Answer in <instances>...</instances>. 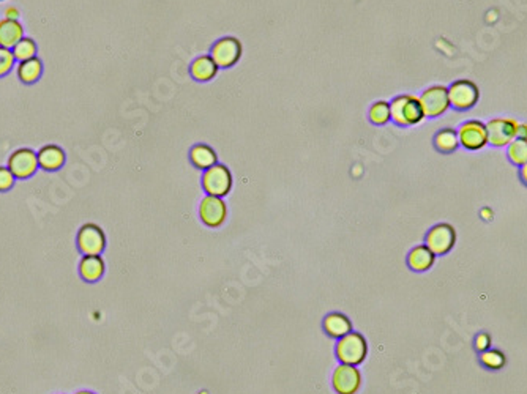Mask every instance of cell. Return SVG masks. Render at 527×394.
<instances>
[{
  "instance_id": "11",
  "label": "cell",
  "mask_w": 527,
  "mask_h": 394,
  "mask_svg": "<svg viewBox=\"0 0 527 394\" xmlns=\"http://www.w3.org/2000/svg\"><path fill=\"white\" fill-rule=\"evenodd\" d=\"M7 167L16 178L27 180L40 167L37 152L32 150V148H17V150L10 155Z\"/></svg>"
},
{
  "instance_id": "35",
  "label": "cell",
  "mask_w": 527,
  "mask_h": 394,
  "mask_svg": "<svg viewBox=\"0 0 527 394\" xmlns=\"http://www.w3.org/2000/svg\"><path fill=\"white\" fill-rule=\"evenodd\" d=\"M0 2H3V0H0Z\"/></svg>"
},
{
  "instance_id": "16",
  "label": "cell",
  "mask_w": 527,
  "mask_h": 394,
  "mask_svg": "<svg viewBox=\"0 0 527 394\" xmlns=\"http://www.w3.org/2000/svg\"><path fill=\"white\" fill-rule=\"evenodd\" d=\"M105 260L101 255H84L79 262V274L87 283H97L105 274Z\"/></svg>"
},
{
  "instance_id": "12",
  "label": "cell",
  "mask_w": 527,
  "mask_h": 394,
  "mask_svg": "<svg viewBox=\"0 0 527 394\" xmlns=\"http://www.w3.org/2000/svg\"><path fill=\"white\" fill-rule=\"evenodd\" d=\"M332 385L338 394H357L362 388V374L357 366L341 363L332 375Z\"/></svg>"
},
{
  "instance_id": "27",
  "label": "cell",
  "mask_w": 527,
  "mask_h": 394,
  "mask_svg": "<svg viewBox=\"0 0 527 394\" xmlns=\"http://www.w3.org/2000/svg\"><path fill=\"white\" fill-rule=\"evenodd\" d=\"M15 56L13 52H11V49H8V47H3L0 46V77L7 76L11 70H13L15 67Z\"/></svg>"
},
{
  "instance_id": "23",
  "label": "cell",
  "mask_w": 527,
  "mask_h": 394,
  "mask_svg": "<svg viewBox=\"0 0 527 394\" xmlns=\"http://www.w3.org/2000/svg\"><path fill=\"white\" fill-rule=\"evenodd\" d=\"M507 157L514 166L527 164V139L517 137L507 145Z\"/></svg>"
},
{
  "instance_id": "30",
  "label": "cell",
  "mask_w": 527,
  "mask_h": 394,
  "mask_svg": "<svg viewBox=\"0 0 527 394\" xmlns=\"http://www.w3.org/2000/svg\"><path fill=\"white\" fill-rule=\"evenodd\" d=\"M5 17L7 19H13V21H20V11L15 7H8L7 11H5Z\"/></svg>"
},
{
  "instance_id": "33",
  "label": "cell",
  "mask_w": 527,
  "mask_h": 394,
  "mask_svg": "<svg viewBox=\"0 0 527 394\" xmlns=\"http://www.w3.org/2000/svg\"><path fill=\"white\" fill-rule=\"evenodd\" d=\"M482 216L484 218V219H491V218H493V210H489V208H483V210H482Z\"/></svg>"
},
{
  "instance_id": "31",
  "label": "cell",
  "mask_w": 527,
  "mask_h": 394,
  "mask_svg": "<svg viewBox=\"0 0 527 394\" xmlns=\"http://www.w3.org/2000/svg\"><path fill=\"white\" fill-rule=\"evenodd\" d=\"M517 137H523V139H527V123H519Z\"/></svg>"
},
{
  "instance_id": "25",
  "label": "cell",
  "mask_w": 527,
  "mask_h": 394,
  "mask_svg": "<svg viewBox=\"0 0 527 394\" xmlns=\"http://www.w3.org/2000/svg\"><path fill=\"white\" fill-rule=\"evenodd\" d=\"M369 120L373 125H387L392 120V114H390V103L388 101H376V103L371 106L369 109Z\"/></svg>"
},
{
  "instance_id": "1",
  "label": "cell",
  "mask_w": 527,
  "mask_h": 394,
  "mask_svg": "<svg viewBox=\"0 0 527 394\" xmlns=\"http://www.w3.org/2000/svg\"><path fill=\"white\" fill-rule=\"evenodd\" d=\"M392 122L398 127H412L418 125L425 118V112L420 103V97L404 93L398 95L390 101Z\"/></svg>"
},
{
  "instance_id": "8",
  "label": "cell",
  "mask_w": 527,
  "mask_h": 394,
  "mask_svg": "<svg viewBox=\"0 0 527 394\" xmlns=\"http://www.w3.org/2000/svg\"><path fill=\"white\" fill-rule=\"evenodd\" d=\"M420 103L425 117L436 118L444 116L450 109V98H448V87L431 86L420 95Z\"/></svg>"
},
{
  "instance_id": "34",
  "label": "cell",
  "mask_w": 527,
  "mask_h": 394,
  "mask_svg": "<svg viewBox=\"0 0 527 394\" xmlns=\"http://www.w3.org/2000/svg\"><path fill=\"white\" fill-rule=\"evenodd\" d=\"M76 394H95V393H92V391H79V393H76Z\"/></svg>"
},
{
  "instance_id": "10",
  "label": "cell",
  "mask_w": 527,
  "mask_h": 394,
  "mask_svg": "<svg viewBox=\"0 0 527 394\" xmlns=\"http://www.w3.org/2000/svg\"><path fill=\"white\" fill-rule=\"evenodd\" d=\"M459 145L466 150L477 152L488 145V129L487 123L482 120H467L458 129Z\"/></svg>"
},
{
  "instance_id": "22",
  "label": "cell",
  "mask_w": 527,
  "mask_h": 394,
  "mask_svg": "<svg viewBox=\"0 0 527 394\" xmlns=\"http://www.w3.org/2000/svg\"><path fill=\"white\" fill-rule=\"evenodd\" d=\"M434 147L442 153H453L458 150L459 139L458 131L453 128H442L434 136Z\"/></svg>"
},
{
  "instance_id": "17",
  "label": "cell",
  "mask_w": 527,
  "mask_h": 394,
  "mask_svg": "<svg viewBox=\"0 0 527 394\" xmlns=\"http://www.w3.org/2000/svg\"><path fill=\"white\" fill-rule=\"evenodd\" d=\"M324 330L330 338L339 339L352 331V322L344 314L330 313L324 319Z\"/></svg>"
},
{
  "instance_id": "26",
  "label": "cell",
  "mask_w": 527,
  "mask_h": 394,
  "mask_svg": "<svg viewBox=\"0 0 527 394\" xmlns=\"http://www.w3.org/2000/svg\"><path fill=\"white\" fill-rule=\"evenodd\" d=\"M480 363L482 366L487 369L497 371V369H502L505 366L507 358L504 352H501L499 349H488L484 352H480Z\"/></svg>"
},
{
  "instance_id": "29",
  "label": "cell",
  "mask_w": 527,
  "mask_h": 394,
  "mask_svg": "<svg viewBox=\"0 0 527 394\" xmlns=\"http://www.w3.org/2000/svg\"><path fill=\"white\" fill-rule=\"evenodd\" d=\"M475 349L478 352H484L491 349V336L487 333V331H482L477 334L475 338Z\"/></svg>"
},
{
  "instance_id": "2",
  "label": "cell",
  "mask_w": 527,
  "mask_h": 394,
  "mask_svg": "<svg viewBox=\"0 0 527 394\" xmlns=\"http://www.w3.org/2000/svg\"><path fill=\"white\" fill-rule=\"evenodd\" d=\"M337 358L343 364L358 366L365 361L368 354V344L360 333L351 331L346 336L338 339L337 344Z\"/></svg>"
},
{
  "instance_id": "15",
  "label": "cell",
  "mask_w": 527,
  "mask_h": 394,
  "mask_svg": "<svg viewBox=\"0 0 527 394\" xmlns=\"http://www.w3.org/2000/svg\"><path fill=\"white\" fill-rule=\"evenodd\" d=\"M436 262V255L427 244H418L414 249L407 254V267L412 271H428L429 268H433Z\"/></svg>"
},
{
  "instance_id": "28",
  "label": "cell",
  "mask_w": 527,
  "mask_h": 394,
  "mask_svg": "<svg viewBox=\"0 0 527 394\" xmlns=\"http://www.w3.org/2000/svg\"><path fill=\"white\" fill-rule=\"evenodd\" d=\"M16 177L11 174V171L7 166H0V193H5V191H10L13 188Z\"/></svg>"
},
{
  "instance_id": "7",
  "label": "cell",
  "mask_w": 527,
  "mask_h": 394,
  "mask_svg": "<svg viewBox=\"0 0 527 394\" xmlns=\"http://www.w3.org/2000/svg\"><path fill=\"white\" fill-rule=\"evenodd\" d=\"M519 122L510 117L493 118L487 123L488 144L493 147H507L518 136Z\"/></svg>"
},
{
  "instance_id": "6",
  "label": "cell",
  "mask_w": 527,
  "mask_h": 394,
  "mask_svg": "<svg viewBox=\"0 0 527 394\" xmlns=\"http://www.w3.org/2000/svg\"><path fill=\"white\" fill-rule=\"evenodd\" d=\"M76 244L82 255H101L106 248V235L100 226L84 224L77 232Z\"/></svg>"
},
{
  "instance_id": "14",
  "label": "cell",
  "mask_w": 527,
  "mask_h": 394,
  "mask_svg": "<svg viewBox=\"0 0 527 394\" xmlns=\"http://www.w3.org/2000/svg\"><path fill=\"white\" fill-rule=\"evenodd\" d=\"M37 157L40 169H43L46 172H56L59 169H62L65 159H67L65 158L63 148L56 144H47L45 147H41Z\"/></svg>"
},
{
  "instance_id": "9",
  "label": "cell",
  "mask_w": 527,
  "mask_h": 394,
  "mask_svg": "<svg viewBox=\"0 0 527 394\" xmlns=\"http://www.w3.org/2000/svg\"><path fill=\"white\" fill-rule=\"evenodd\" d=\"M242 43L236 37H223L212 46L211 57L218 68H231L242 57Z\"/></svg>"
},
{
  "instance_id": "3",
  "label": "cell",
  "mask_w": 527,
  "mask_h": 394,
  "mask_svg": "<svg viewBox=\"0 0 527 394\" xmlns=\"http://www.w3.org/2000/svg\"><path fill=\"white\" fill-rule=\"evenodd\" d=\"M448 98H450V106L453 109L469 111L480 100V90L474 81L458 79L448 87Z\"/></svg>"
},
{
  "instance_id": "13",
  "label": "cell",
  "mask_w": 527,
  "mask_h": 394,
  "mask_svg": "<svg viewBox=\"0 0 527 394\" xmlns=\"http://www.w3.org/2000/svg\"><path fill=\"white\" fill-rule=\"evenodd\" d=\"M199 216L207 228L215 229V228H220V226H223L227 218V207H226V202L223 200V197L208 196V194L204 197L199 205Z\"/></svg>"
},
{
  "instance_id": "20",
  "label": "cell",
  "mask_w": 527,
  "mask_h": 394,
  "mask_svg": "<svg viewBox=\"0 0 527 394\" xmlns=\"http://www.w3.org/2000/svg\"><path fill=\"white\" fill-rule=\"evenodd\" d=\"M190 159L194 167L201 171H207L208 167H212L218 163L217 152L213 150L211 145L207 144H197L190 150Z\"/></svg>"
},
{
  "instance_id": "24",
  "label": "cell",
  "mask_w": 527,
  "mask_h": 394,
  "mask_svg": "<svg viewBox=\"0 0 527 394\" xmlns=\"http://www.w3.org/2000/svg\"><path fill=\"white\" fill-rule=\"evenodd\" d=\"M37 51H38V46L31 37L21 38L13 46V49H11L16 62H24V61H29V58L37 57Z\"/></svg>"
},
{
  "instance_id": "5",
  "label": "cell",
  "mask_w": 527,
  "mask_h": 394,
  "mask_svg": "<svg viewBox=\"0 0 527 394\" xmlns=\"http://www.w3.org/2000/svg\"><path fill=\"white\" fill-rule=\"evenodd\" d=\"M425 244L433 251L434 255H445L450 253L457 244V230L452 224L441 223L433 226L428 230L427 238H425Z\"/></svg>"
},
{
  "instance_id": "32",
  "label": "cell",
  "mask_w": 527,
  "mask_h": 394,
  "mask_svg": "<svg viewBox=\"0 0 527 394\" xmlns=\"http://www.w3.org/2000/svg\"><path fill=\"white\" fill-rule=\"evenodd\" d=\"M519 177H521V180H523V183L527 187V164L521 166V169H519Z\"/></svg>"
},
{
  "instance_id": "18",
  "label": "cell",
  "mask_w": 527,
  "mask_h": 394,
  "mask_svg": "<svg viewBox=\"0 0 527 394\" xmlns=\"http://www.w3.org/2000/svg\"><path fill=\"white\" fill-rule=\"evenodd\" d=\"M24 38V27L20 21L5 19L0 21V46L13 49V46Z\"/></svg>"
},
{
  "instance_id": "4",
  "label": "cell",
  "mask_w": 527,
  "mask_h": 394,
  "mask_svg": "<svg viewBox=\"0 0 527 394\" xmlns=\"http://www.w3.org/2000/svg\"><path fill=\"white\" fill-rule=\"evenodd\" d=\"M202 188L208 196L224 197L231 193L232 174L224 164H215L204 172Z\"/></svg>"
},
{
  "instance_id": "21",
  "label": "cell",
  "mask_w": 527,
  "mask_h": 394,
  "mask_svg": "<svg viewBox=\"0 0 527 394\" xmlns=\"http://www.w3.org/2000/svg\"><path fill=\"white\" fill-rule=\"evenodd\" d=\"M16 74H17V79H20L22 84L31 86V84L37 82L41 77V74H43V63H41L38 57L20 62L16 68Z\"/></svg>"
},
{
  "instance_id": "19",
  "label": "cell",
  "mask_w": 527,
  "mask_h": 394,
  "mask_svg": "<svg viewBox=\"0 0 527 394\" xmlns=\"http://www.w3.org/2000/svg\"><path fill=\"white\" fill-rule=\"evenodd\" d=\"M218 70H220L218 65L213 62V58L211 56L197 57L196 61L191 63V68H190L191 76L199 82L212 81L213 77L218 74Z\"/></svg>"
}]
</instances>
